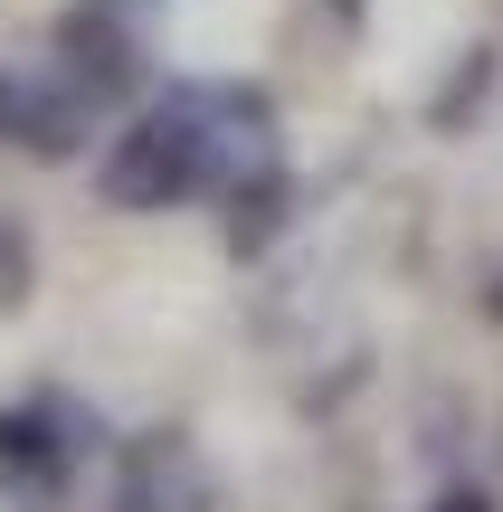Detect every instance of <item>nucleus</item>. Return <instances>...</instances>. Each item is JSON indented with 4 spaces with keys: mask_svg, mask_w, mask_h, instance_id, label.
I'll return each instance as SVG.
<instances>
[{
    "mask_svg": "<svg viewBox=\"0 0 503 512\" xmlns=\"http://www.w3.org/2000/svg\"><path fill=\"white\" fill-rule=\"evenodd\" d=\"M190 171H200V133H190L181 114H152V124H133L124 152L105 162V190L114 200H171Z\"/></svg>",
    "mask_w": 503,
    "mask_h": 512,
    "instance_id": "f257e3e1",
    "label": "nucleus"
}]
</instances>
